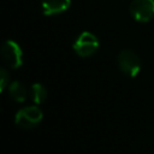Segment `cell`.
<instances>
[{
    "label": "cell",
    "mask_w": 154,
    "mask_h": 154,
    "mask_svg": "<svg viewBox=\"0 0 154 154\" xmlns=\"http://www.w3.org/2000/svg\"><path fill=\"white\" fill-rule=\"evenodd\" d=\"M117 65L122 73L128 77H136L141 71V58L138 54L129 48L122 49L117 55Z\"/></svg>",
    "instance_id": "cell-1"
},
{
    "label": "cell",
    "mask_w": 154,
    "mask_h": 154,
    "mask_svg": "<svg viewBox=\"0 0 154 154\" xmlns=\"http://www.w3.org/2000/svg\"><path fill=\"white\" fill-rule=\"evenodd\" d=\"M43 119V113L37 106H25L14 116V123L25 130L36 128Z\"/></svg>",
    "instance_id": "cell-2"
},
{
    "label": "cell",
    "mask_w": 154,
    "mask_h": 154,
    "mask_svg": "<svg viewBox=\"0 0 154 154\" xmlns=\"http://www.w3.org/2000/svg\"><path fill=\"white\" fill-rule=\"evenodd\" d=\"M99 46H100L99 40L94 34H91L89 31H83L75 40L72 48L78 57L88 58L97 52Z\"/></svg>",
    "instance_id": "cell-3"
},
{
    "label": "cell",
    "mask_w": 154,
    "mask_h": 154,
    "mask_svg": "<svg viewBox=\"0 0 154 154\" xmlns=\"http://www.w3.org/2000/svg\"><path fill=\"white\" fill-rule=\"evenodd\" d=\"M0 55L10 69H18L23 64V52L20 46L13 40H7L1 45Z\"/></svg>",
    "instance_id": "cell-4"
},
{
    "label": "cell",
    "mask_w": 154,
    "mask_h": 154,
    "mask_svg": "<svg viewBox=\"0 0 154 154\" xmlns=\"http://www.w3.org/2000/svg\"><path fill=\"white\" fill-rule=\"evenodd\" d=\"M129 12L135 20L147 23L154 18V0H132Z\"/></svg>",
    "instance_id": "cell-5"
},
{
    "label": "cell",
    "mask_w": 154,
    "mask_h": 154,
    "mask_svg": "<svg viewBox=\"0 0 154 154\" xmlns=\"http://www.w3.org/2000/svg\"><path fill=\"white\" fill-rule=\"evenodd\" d=\"M71 5V0H42L41 10L45 16H55L65 12Z\"/></svg>",
    "instance_id": "cell-6"
},
{
    "label": "cell",
    "mask_w": 154,
    "mask_h": 154,
    "mask_svg": "<svg viewBox=\"0 0 154 154\" xmlns=\"http://www.w3.org/2000/svg\"><path fill=\"white\" fill-rule=\"evenodd\" d=\"M7 91H8L10 97L14 102H24L26 100V97H28V89L19 81L11 82L8 84V87H7Z\"/></svg>",
    "instance_id": "cell-7"
},
{
    "label": "cell",
    "mask_w": 154,
    "mask_h": 154,
    "mask_svg": "<svg viewBox=\"0 0 154 154\" xmlns=\"http://www.w3.org/2000/svg\"><path fill=\"white\" fill-rule=\"evenodd\" d=\"M30 99L34 103L41 105L47 99V89L41 83H34L30 88Z\"/></svg>",
    "instance_id": "cell-8"
},
{
    "label": "cell",
    "mask_w": 154,
    "mask_h": 154,
    "mask_svg": "<svg viewBox=\"0 0 154 154\" xmlns=\"http://www.w3.org/2000/svg\"><path fill=\"white\" fill-rule=\"evenodd\" d=\"M10 84V73L5 67L0 69V89L4 91Z\"/></svg>",
    "instance_id": "cell-9"
}]
</instances>
